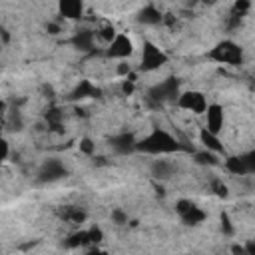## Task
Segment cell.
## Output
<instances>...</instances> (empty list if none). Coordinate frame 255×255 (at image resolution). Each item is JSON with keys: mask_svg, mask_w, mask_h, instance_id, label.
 Wrapping results in <instances>:
<instances>
[{"mask_svg": "<svg viewBox=\"0 0 255 255\" xmlns=\"http://www.w3.org/2000/svg\"><path fill=\"white\" fill-rule=\"evenodd\" d=\"M243 253H245V255H255V241L249 239V241L243 245Z\"/></svg>", "mask_w": 255, "mask_h": 255, "instance_id": "obj_32", "label": "cell"}, {"mask_svg": "<svg viewBox=\"0 0 255 255\" xmlns=\"http://www.w3.org/2000/svg\"><path fill=\"white\" fill-rule=\"evenodd\" d=\"M86 233H88V243H90V245L100 243V241L104 239V231H102V227H98V225L88 227V229H86Z\"/></svg>", "mask_w": 255, "mask_h": 255, "instance_id": "obj_23", "label": "cell"}, {"mask_svg": "<svg viewBox=\"0 0 255 255\" xmlns=\"http://www.w3.org/2000/svg\"><path fill=\"white\" fill-rule=\"evenodd\" d=\"M181 110H187L191 114H203L205 108H207V100L201 92H195V90H187V92H181L177 102H175Z\"/></svg>", "mask_w": 255, "mask_h": 255, "instance_id": "obj_9", "label": "cell"}, {"mask_svg": "<svg viewBox=\"0 0 255 255\" xmlns=\"http://www.w3.org/2000/svg\"><path fill=\"white\" fill-rule=\"evenodd\" d=\"M133 54V42L128 34H116L112 42H108L106 56L114 60H128Z\"/></svg>", "mask_w": 255, "mask_h": 255, "instance_id": "obj_7", "label": "cell"}, {"mask_svg": "<svg viewBox=\"0 0 255 255\" xmlns=\"http://www.w3.org/2000/svg\"><path fill=\"white\" fill-rule=\"evenodd\" d=\"M4 126H6V129H10V131H22V129H24L22 112H20L18 108L6 110V114H4Z\"/></svg>", "mask_w": 255, "mask_h": 255, "instance_id": "obj_18", "label": "cell"}, {"mask_svg": "<svg viewBox=\"0 0 255 255\" xmlns=\"http://www.w3.org/2000/svg\"><path fill=\"white\" fill-rule=\"evenodd\" d=\"M135 151H143V153H149V155H167V153L183 151V145L169 131L155 128L145 137L137 139Z\"/></svg>", "mask_w": 255, "mask_h": 255, "instance_id": "obj_1", "label": "cell"}, {"mask_svg": "<svg viewBox=\"0 0 255 255\" xmlns=\"http://www.w3.org/2000/svg\"><path fill=\"white\" fill-rule=\"evenodd\" d=\"M46 30H48V34H60V24L58 22H48L46 24Z\"/></svg>", "mask_w": 255, "mask_h": 255, "instance_id": "obj_31", "label": "cell"}, {"mask_svg": "<svg viewBox=\"0 0 255 255\" xmlns=\"http://www.w3.org/2000/svg\"><path fill=\"white\" fill-rule=\"evenodd\" d=\"M221 231H223L225 235H233V233H235V227L231 225V219H229L227 213H221Z\"/></svg>", "mask_w": 255, "mask_h": 255, "instance_id": "obj_28", "label": "cell"}, {"mask_svg": "<svg viewBox=\"0 0 255 255\" xmlns=\"http://www.w3.org/2000/svg\"><path fill=\"white\" fill-rule=\"evenodd\" d=\"M68 175V167L64 165V161L56 159V157H50L46 159L40 167H38V173H36V179L40 183H54V181H60Z\"/></svg>", "mask_w": 255, "mask_h": 255, "instance_id": "obj_5", "label": "cell"}, {"mask_svg": "<svg viewBox=\"0 0 255 255\" xmlns=\"http://www.w3.org/2000/svg\"><path fill=\"white\" fill-rule=\"evenodd\" d=\"M193 159H195V163H199V165H205V167H213V165H219L217 153H213V151H209V149H201V151H195V153H193Z\"/></svg>", "mask_w": 255, "mask_h": 255, "instance_id": "obj_20", "label": "cell"}, {"mask_svg": "<svg viewBox=\"0 0 255 255\" xmlns=\"http://www.w3.org/2000/svg\"><path fill=\"white\" fill-rule=\"evenodd\" d=\"M135 20H137L139 24H143V26H157V24L163 22V14H161V10L155 8L153 4H147V6H143V8L137 10Z\"/></svg>", "mask_w": 255, "mask_h": 255, "instance_id": "obj_15", "label": "cell"}, {"mask_svg": "<svg viewBox=\"0 0 255 255\" xmlns=\"http://www.w3.org/2000/svg\"><path fill=\"white\" fill-rule=\"evenodd\" d=\"M96 30H90V28H82L78 30L72 38H70V44L74 48H78L80 52H94L96 50Z\"/></svg>", "mask_w": 255, "mask_h": 255, "instance_id": "obj_11", "label": "cell"}, {"mask_svg": "<svg viewBox=\"0 0 255 255\" xmlns=\"http://www.w3.org/2000/svg\"><path fill=\"white\" fill-rule=\"evenodd\" d=\"M181 94V84L175 76H169L165 80H161L159 84L151 86L147 90V100L151 106H161V104H167V102H177Z\"/></svg>", "mask_w": 255, "mask_h": 255, "instance_id": "obj_2", "label": "cell"}, {"mask_svg": "<svg viewBox=\"0 0 255 255\" xmlns=\"http://www.w3.org/2000/svg\"><path fill=\"white\" fill-rule=\"evenodd\" d=\"M175 171H177V167H175V163L169 161V159H153L151 165H149V173H151L155 179H159V181L171 179V177L175 175Z\"/></svg>", "mask_w": 255, "mask_h": 255, "instance_id": "obj_13", "label": "cell"}, {"mask_svg": "<svg viewBox=\"0 0 255 255\" xmlns=\"http://www.w3.org/2000/svg\"><path fill=\"white\" fill-rule=\"evenodd\" d=\"M62 219L66 223H72V225H80L86 221V211L80 209V207H74V205H66L62 211H60Z\"/></svg>", "mask_w": 255, "mask_h": 255, "instance_id": "obj_19", "label": "cell"}, {"mask_svg": "<svg viewBox=\"0 0 255 255\" xmlns=\"http://www.w3.org/2000/svg\"><path fill=\"white\" fill-rule=\"evenodd\" d=\"M10 153V147H8V141L4 139V135H0V161H4Z\"/></svg>", "mask_w": 255, "mask_h": 255, "instance_id": "obj_29", "label": "cell"}, {"mask_svg": "<svg viewBox=\"0 0 255 255\" xmlns=\"http://www.w3.org/2000/svg\"><path fill=\"white\" fill-rule=\"evenodd\" d=\"M209 58L219 62V64H229V66H239L243 62V50L239 44H235L233 40H223L219 42L211 52Z\"/></svg>", "mask_w": 255, "mask_h": 255, "instance_id": "obj_3", "label": "cell"}, {"mask_svg": "<svg viewBox=\"0 0 255 255\" xmlns=\"http://www.w3.org/2000/svg\"><path fill=\"white\" fill-rule=\"evenodd\" d=\"M116 34H118V32H116V28H114L110 22H104V24H102V26L96 30V36H98L100 40H104L106 44H108V42H112Z\"/></svg>", "mask_w": 255, "mask_h": 255, "instance_id": "obj_22", "label": "cell"}, {"mask_svg": "<svg viewBox=\"0 0 255 255\" xmlns=\"http://www.w3.org/2000/svg\"><path fill=\"white\" fill-rule=\"evenodd\" d=\"M80 151H84L86 155H92L96 151V143L90 137H84V139H80Z\"/></svg>", "mask_w": 255, "mask_h": 255, "instance_id": "obj_27", "label": "cell"}, {"mask_svg": "<svg viewBox=\"0 0 255 255\" xmlns=\"http://www.w3.org/2000/svg\"><path fill=\"white\" fill-rule=\"evenodd\" d=\"M175 211L185 225H199L205 221V211L201 207H197L191 199H179L175 203Z\"/></svg>", "mask_w": 255, "mask_h": 255, "instance_id": "obj_8", "label": "cell"}, {"mask_svg": "<svg viewBox=\"0 0 255 255\" xmlns=\"http://www.w3.org/2000/svg\"><path fill=\"white\" fill-rule=\"evenodd\" d=\"M6 110H8L6 102H4V100H0V116H4V114H6Z\"/></svg>", "mask_w": 255, "mask_h": 255, "instance_id": "obj_33", "label": "cell"}, {"mask_svg": "<svg viewBox=\"0 0 255 255\" xmlns=\"http://www.w3.org/2000/svg\"><path fill=\"white\" fill-rule=\"evenodd\" d=\"M211 189H213V193H215L217 197H227V193H229L227 185H225L221 179H211Z\"/></svg>", "mask_w": 255, "mask_h": 255, "instance_id": "obj_25", "label": "cell"}, {"mask_svg": "<svg viewBox=\"0 0 255 255\" xmlns=\"http://www.w3.org/2000/svg\"><path fill=\"white\" fill-rule=\"evenodd\" d=\"M165 64H167V54L161 48H157L153 42H143L139 70L141 72H153V70H159Z\"/></svg>", "mask_w": 255, "mask_h": 255, "instance_id": "obj_4", "label": "cell"}, {"mask_svg": "<svg viewBox=\"0 0 255 255\" xmlns=\"http://www.w3.org/2000/svg\"><path fill=\"white\" fill-rule=\"evenodd\" d=\"M199 141L203 143V149H209L213 153H221L223 151V143L219 139V133H213L205 128L199 129Z\"/></svg>", "mask_w": 255, "mask_h": 255, "instance_id": "obj_17", "label": "cell"}, {"mask_svg": "<svg viewBox=\"0 0 255 255\" xmlns=\"http://www.w3.org/2000/svg\"><path fill=\"white\" fill-rule=\"evenodd\" d=\"M205 129L213 131V133H221L223 124H225V112L223 106L219 104H207L205 108Z\"/></svg>", "mask_w": 255, "mask_h": 255, "instance_id": "obj_10", "label": "cell"}, {"mask_svg": "<svg viewBox=\"0 0 255 255\" xmlns=\"http://www.w3.org/2000/svg\"><path fill=\"white\" fill-rule=\"evenodd\" d=\"M58 12L66 20H80L84 14V0H58Z\"/></svg>", "mask_w": 255, "mask_h": 255, "instance_id": "obj_14", "label": "cell"}, {"mask_svg": "<svg viewBox=\"0 0 255 255\" xmlns=\"http://www.w3.org/2000/svg\"><path fill=\"white\" fill-rule=\"evenodd\" d=\"M249 10H251V2H249V0H235L231 14H235V16H239V18H243Z\"/></svg>", "mask_w": 255, "mask_h": 255, "instance_id": "obj_24", "label": "cell"}, {"mask_svg": "<svg viewBox=\"0 0 255 255\" xmlns=\"http://www.w3.org/2000/svg\"><path fill=\"white\" fill-rule=\"evenodd\" d=\"M129 72H131L129 64H128L126 60H122V62H120V66H118V74H120V76H128Z\"/></svg>", "mask_w": 255, "mask_h": 255, "instance_id": "obj_30", "label": "cell"}, {"mask_svg": "<svg viewBox=\"0 0 255 255\" xmlns=\"http://www.w3.org/2000/svg\"><path fill=\"white\" fill-rule=\"evenodd\" d=\"M66 245H68V247H86V245H90V243H88V233H86V229H80V231L72 233V235L68 237Z\"/></svg>", "mask_w": 255, "mask_h": 255, "instance_id": "obj_21", "label": "cell"}, {"mask_svg": "<svg viewBox=\"0 0 255 255\" xmlns=\"http://www.w3.org/2000/svg\"><path fill=\"white\" fill-rule=\"evenodd\" d=\"M0 68H2V64H0Z\"/></svg>", "mask_w": 255, "mask_h": 255, "instance_id": "obj_34", "label": "cell"}, {"mask_svg": "<svg viewBox=\"0 0 255 255\" xmlns=\"http://www.w3.org/2000/svg\"><path fill=\"white\" fill-rule=\"evenodd\" d=\"M135 143H137V139L133 137V133H128V131H122L110 139L112 149L120 155H128V153L135 151Z\"/></svg>", "mask_w": 255, "mask_h": 255, "instance_id": "obj_12", "label": "cell"}, {"mask_svg": "<svg viewBox=\"0 0 255 255\" xmlns=\"http://www.w3.org/2000/svg\"><path fill=\"white\" fill-rule=\"evenodd\" d=\"M102 92H100V88H96L90 80H80V84L72 90V94H70V100H74V102H78V100H88V98H98Z\"/></svg>", "mask_w": 255, "mask_h": 255, "instance_id": "obj_16", "label": "cell"}, {"mask_svg": "<svg viewBox=\"0 0 255 255\" xmlns=\"http://www.w3.org/2000/svg\"><path fill=\"white\" fill-rule=\"evenodd\" d=\"M225 169L233 175H249L255 171V151L229 155L225 159Z\"/></svg>", "mask_w": 255, "mask_h": 255, "instance_id": "obj_6", "label": "cell"}, {"mask_svg": "<svg viewBox=\"0 0 255 255\" xmlns=\"http://www.w3.org/2000/svg\"><path fill=\"white\" fill-rule=\"evenodd\" d=\"M128 213L124 211V209H120V207H116V209H112V221L116 223V225H126L128 223Z\"/></svg>", "mask_w": 255, "mask_h": 255, "instance_id": "obj_26", "label": "cell"}]
</instances>
